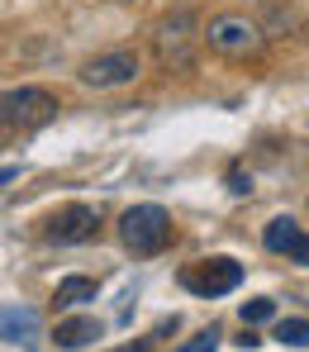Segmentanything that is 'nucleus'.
I'll return each instance as SVG.
<instances>
[{"mask_svg": "<svg viewBox=\"0 0 309 352\" xmlns=\"http://www.w3.org/2000/svg\"><path fill=\"white\" fill-rule=\"evenodd\" d=\"M172 214L162 210V205H133V210H124L119 219V243L133 252V257H152V252H162L167 243H172Z\"/></svg>", "mask_w": 309, "mask_h": 352, "instance_id": "obj_1", "label": "nucleus"}, {"mask_svg": "<svg viewBox=\"0 0 309 352\" xmlns=\"http://www.w3.org/2000/svg\"><path fill=\"white\" fill-rule=\"evenodd\" d=\"M0 110H5V129H43L58 115V96L48 86H10Z\"/></svg>", "mask_w": 309, "mask_h": 352, "instance_id": "obj_2", "label": "nucleus"}, {"mask_svg": "<svg viewBox=\"0 0 309 352\" xmlns=\"http://www.w3.org/2000/svg\"><path fill=\"white\" fill-rule=\"evenodd\" d=\"M152 48H157L162 67H190V58H195V14L190 10L167 14L152 34Z\"/></svg>", "mask_w": 309, "mask_h": 352, "instance_id": "obj_3", "label": "nucleus"}, {"mask_svg": "<svg viewBox=\"0 0 309 352\" xmlns=\"http://www.w3.org/2000/svg\"><path fill=\"white\" fill-rule=\"evenodd\" d=\"M143 72V62L133 48H115V53H100V58L81 62V86H95V91H115V86H128L133 76Z\"/></svg>", "mask_w": 309, "mask_h": 352, "instance_id": "obj_4", "label": "nucleus"}, {"mask_svg": "<svg viewBox=\"0 0 309 352\" xmlns=\"http://www.w3.org/2000/svg\"><path fill=\"white\" fill-rule=\"evenodd\" d=\"M205 43L214 53H224V58H247V53H257L262 34H257V24L247 14H219V19H209Z\"/></svg>", "mask_w": 309, "mask_h": 352, "instance_id": "obj_5", "label": "nucleus"}, {"mask_svg": "<svg viewBox=\"0 0 309 352\" xmlns=\"http://www.w3.org/2000/svg\"><path fill=\"white\" fill-rule=\"evenodd\" d=\"M238 281H243V262H233V257H209V262L185 267V272H181V286H185V291H195V295H205V300L238 291Z\"/></svg>", "mask_w": 309, "mask_h": 352, "instance_id": "obj_6", "label": "nucleus"}, {"mask_svg": "<svg viewBox=\"0 0 309 352\" xmlns=\"http://www.w3.org/2000/svg\"><path fill=\"white\" fill-rule=\"evenodd\" d=\"M95 234H100V210L95 205H81V200L76 205H62L58 214L48 219V229H43V238L48 243H62V248L67 243H91Z\"/></svg>", "mask_w": 309, "mask_h": 352, "instance_id": "obj_7", "label": "nucleus"}, {"mask_svg": "<svg viewBox=\"0 0 309 352\" xmlns=\"http://www.w3.org/2000/svg\"><path fill=\"white\" fill-rule=\"evenodd\" d=\"M262 243H266V252H281V257H290V262L309 267V234L290 219V214L271 219V224L262 229Z\"/></svg>", "mask_w": 309, "mask_h": 352, "instance_id": "obj_8", "label": "nucleus"}, {"mask_svg": "<svg viewBox=\"0 0 309 352\" xmlns=\"http://www.w3.org/2000/svg\"><path fill=\"white\" fill-rule=\"evenodd\" d=\"M105 329H100V319H91V314H81V319H62L58 324V348L67 352H76V348H86V343H95Z\"/></svg>", "mask_w": 309, "mask_h": 352, "instance_id": "obj_9", "label": "nucleus"}, {"mask_svg": "<svg viewBox=\"0 0 309 352\" xmlns=\"http://www.w3.org/2000/svg\"><path fill=\"white\" fill-rule=\"evenodd\" d=\"M95 295H100V281H95V276H62L53 300L71 309V305H86V300H95Z\"/></svg>", "mask_w": 309, "mask_h": 352, "instance_id": "obj_10", "label": "nucleus"}, {"mask_svg": "<svg viewBox=\"0 0 309 352\" xmlns=\"http://www.w3.org/2000/svg\"><path fill=\"white\" fill-rule=\"evenodd\" d=\"M34 333H38V314L10 305V309H5V338H10V343H34Z\"/></svg>", "mask_w": 309, "mask_h": 352, "instance_id": "obj_11", "label": "nucleus"}, {"mask_svg": "<svg viewBox=\"0 0 309 352\" xmlns=\"http://www.w3.org/2000/svg\"><path fill=\"white\" fill-rule=\"evenodd\" d=\"M276 343H286V348H309V319H276Z\"/></svg>", "mask_w": 309, "mask_h": 352, "instance_id": "obj_12", "label": "nucleus"}, {"mask_svg": "<svg viewBox=\"0 0 309 352\" xmlns=\"http://www.w3.org/2000/svg\"><path fill=\"white\" fill-rule=\"evenodd\" d=\"M238 314H243V324H247V329H252V324H266V319L276 314V300H247Z\"/></svg>", "mask_w": 309, "mask_h": 352, "instance_id": "obj_13", "label": "nucleus"}, {"mask_svg": "<svg viewBox=\"0 0 309 352\" xmlns=\"http://www.w3.org/2000/svg\"><path fill=\"white\" fill-rule=\"evenodd\" d=\"M214 348H219V329H205L200 338H190V343L176 348V352H214Z\"/></svg>", "mask_w": 309, "mask_h": 352, "instance_id": "obj_14", "label": "nucleus"}, {"mask_svg": "<svg viewBox=\"0 0 309 352\" xmlns=\"http://www.w3.org/2000/svg\"><path fill=\"white\" fill-rule=\"evenodd\" d=\"M229 190H233V195H247V190H252V176H243V172H229Z\"/></svg>", "mask_w": 309, "mask_h": 352, "instance_id": "obj_15", "label": "nucleus"}, {"mask_svg": "<svg viewBox=\"0 0 309 352\" xmlns=\"http://www.w3.org/2000/svg\"><path fill=\"white\" fill-rule=\"evenodd\" d=\"M157 338V333H152ZM152 338H138V343H124V348H110V352H152Z\"/></svg>", "mask_w": 309, "mask_h": 352, "instance_id": "obj_16", "label": "nucleus"}, {"mask_svg": "<svg viewBox=\"0 0 309 352\" xmlns=\"http://www.w3.org/2000/svg\"><path fill=\"white\" fill-rule=\"evenodd\" d=\"M257 343H262V338H257V333H252V329L243 324V338H238V348H257Z\"/></svg>", "mask_w": 309, "mask_h": 352, "instance_id": "obj_17", "label": "nucleus"}]
</instances>
